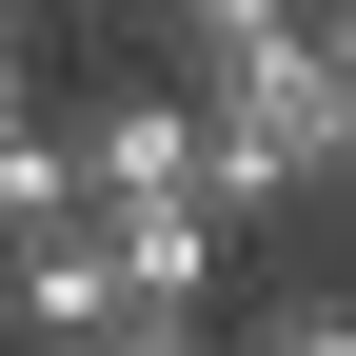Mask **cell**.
I'll list each match as a JSON object with an SVG mask.
<instances>
[{"mask_svg": "<svg viewBox=\"0 0 356 356\" xmlns=\"http://www.w3.org/2000/svg\"><path fill=\"white\" fill-rule=\"evenodd\" d=\"M60 139H79V198H198V99H178V79H119V99H79L60 119Z\"/></svg>", "mask_w": 356, "mask_h": 356, "instance_id": "obj_1", "label": "cell"}, {"mask_svg": "<svg viewBox=\"0 0 356 356\" xmlns=\"http://www.w3.org/2000/svg\"><path fill=\"white\" fill-rule=\"evenodd\" d=\"M317 198L356 218V79H337V119H317Z\"/></svg>", "mask_w": 356, "mask_h": 356, "instance_id": "obj_8", "label": "cell"}, {"mask_svg": "<svg viewBox=\"0 0 356 356\" xmlns=\"http://www.w3.org/2000/svg\"><path fill=\"white\" fill-rule=\"evenodd\" d=\"M238 356H356V297H297V317H257Z\"/></svg>", "mask_w": 356, "mask_h": 356, "instance_id": "obj_6", "label": "cell"}, {"mask_svg": "<svg viewBox=\"0 0 356 356\" xmlns=\"http://www.w3.org/2000/svg\"><path fill=\"white\" fill-rule=\"evenodd\" d=\"M79 356H218V337H198V317H99Z\"/></svg>", "mask_w": 356, "mask_h": 356, "instance_id": "obj_7", "label": "cell"}, {"mask_svg": "<svg viewBox=\"0 0 356 356\" xmlns=\"http://www.w3.org/2000/svg\"><path fill=\"white\" fill-rule=\"evenodd\" d=\"M257 20H297V0H139V40H159V60H178V79H198V60H238V40H257Z\"/></svg>", "mask_w": 356, "mask_h": 356, "instance_id": "obj_5", "label": "cell"}, {"mask_svg": "<svg viewBox=\"0 0 356 356\" xmlns=\"http://www.w3.org/2000/svg\"><path fill=\"white\" fill-rule=\"evenodd\" d=\"M0 20H40V0H0Z\"/></svg>", "mask_w": 356, "mask_h": 356, "instance_id": "obj_10", "label": "cell"}, {"mask_svg": "<svg viewBox=\"0 0 356 356\" xmlns=\"http://www.w3.org/2000/svg\"><path fill=\"white\" fill-rule=\"evenodd\" d=\"M99 317H119V257H99V218H60V238H20V257H0V337H20V356H79Z\"/></svg>", "mask_w": 356, "mask_h": 356, "instance_id": "obj_2", "label": "cell"}, {"mask_svg": "<svg viewBox=\"0 0 356 356\" xmlns=\"http://www.w3.org/2000/svg\"><path fill=\"white\" fill-rule=\"evenodd\" d=\"M317 20H356V0H317Z\"/></svg>", "mask_w": 356, "mask_h": 356, "instance_id": "obj_11", "label": "cell"}, {"mask_svg": "<svg viewBox=\"0 0 356 356\" xmlns=\"http://www.w3.org/2000/svg\"><path fill=\"white\" fill-rule=\"evenodd\" d=\"M0 119H20V40H0Z\"/></svg>", "mask_w": 356, "mask_h": 356, "instance_id": "obj_9", "label": "cell"}, {"mask_svg": "<svg viewBox=\"0 0 356 356\" xmlns=\"http://www.w3.org/2000/svg\"><path fill=\"white\" fill-rule=\"evenodd\" d=\"M99 257H119V317H198V297H218V218L198 198H119Z\"/></svg>", "mask_w": 356, "mask_h": 356, "instance_id": "obj_3", "label": "cell"}, {"mask_svg": "<svg viewBox=\"0 0 356 356\" xmlns=\"http://www.w3.org/2000/svg\"><path fill=\"white\" fill-rule=\"evenodd\" d=\"M60 218H99V198H79V139H60V119H0V257L60 238Z\"/></svg>", "mask_w": 356, "mask_h": 356, "instance_id": "obj_4", "label": "cell"}]
</instances>
